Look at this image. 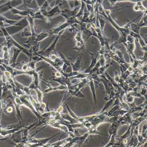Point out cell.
I'll return each mask as SVG.
<instances>
[{
    "mask_svg": "<svg viewBox=\"0 0 147 147\" xmlns=\"http://www.w3.org/2000/svg\"><path fill=\"white\" fill-rule=\"evenodd\" d=\"M99 81L102 82L103 83L105 90L106 96L105 97V100L107 101L109 100H111L112 98H115V91L111 82L107 78L105 74L99 76Z\"/></svg>",
    "mask_w": 147,
    "mask_h": 147,
    "instance_id": "1",
    "label": "cell"
},
{
    "mask_svg": "<svg viewBox=\"0 0 147 147\" xmlns=\"http://www.w3.org/2000/svg\"><path fill=\"white\" fill-rule=\"evenodd\" d=\"M111 126L109 129V142L107 144H106L105 147L107 146H115V144L117 142V135L119 127L121 125V121L118 118L117 121L112 122Z\"/></svg>",
    "mask_w": 147,
    "mask_h": 147,
    "instance_id": "2",
    "label": "cell"
},
{
    "mask_svg": "<svg viewBox=\"0 0 147 147\" xmlns=\"http://www.w3.org/2000/svg\"><path fill=\"white\" fill-rule=\"evenodd\" d=\"M59 134V132L54 135V136L48 137V138H44L41 139H36L33 137H30L28 142L26 144V146L29 147H45V146L48 143L51 139H53L54 137L58 136Z\"/></svg>",
    "mask_w": 147,
    "mask_h": 147,
    "instance_id": "3",
    "label": "cell"
},
{
    "mask_svg": "<svg viewBox=\"0 0 147 147\" xmlns=\"http://www.w3.org/2000/svg\"><path fill=\"white\" fill-rule=\"evenodd\" d=\"M21 51V50H20L19 48L16 47H13L9 49V65H12L16 63V61Z\"/></svg>",
    "mask_w": 147,
    "mask_h": 147,
    "instance_id": "4",
    "label": "cell"
},
{
    "mask_svg": "<svg viewBox=\"0 0 147 147\" xmlns=\"http://www.w3.org/2000/svg\"><path fill=\"white\" fill-rule=\"evenodd\" d=\"M62 34V32H59V34H57V38L55 40V41L53 42V43L46 50H45L44 52L42 53H40V54L41 55H46L47 57H48L49 56H50L51 55V53L53 52V51H55V46H56V44L60 37L61 35Z\"/></svg>",
    "mask_w": 147,
    "mask_h": 147,
    "instance_id": "5",
    "label": "cell"
},
{
    "mask_svg": "<svg viewBox=\"0 0 147 147\" xmlns=\"http://www.w3.org/2000/svg\"><path fill=\"white\" fill-rule=\"evenodd\" d=\"M44 84H45V85H48V86H49V88H47V89H45V90H44L42 92L44 93V94H47V93H50L51 92H54V91H64V90H67L68 88L67 86H65V85H61V84H59L58 86L57 87H51L47 83H45L44 82H43Z\"/></svg>",
    "mask_w": 147,
    "mask_h": 147,
    "instance_id": "6",
    "label": "cell"
},
{
    "mask_svg": "<svg viewBox=\"0 0 147 147\" xmlns=\"http://www.w3.org/2000/svg\"><path fill=\"white\" fill-rule=\"evenodd\" d=\"M88 85H89L90 90L91 91L94 104L95 105H96L97 100H96V91H95V81L92 79L91 74H90L89 76V81H88Z\"/></svg>",
    "mask_w": 147,
    "mask_h": 147,
    "instance_id": "7",
    "label": "cell"
},
{
    "mask_svg": "<svg viewBox=\"0 0 147 147\" xmlns=\"http://www.w3.org/2000/svg\"><path fill=\"white\" fill-rule=\"evenodd\" d=\"M72 137L68 136L67 138H65L64 140H63L61 141H57L52 144H47L45 146H48V147H54V146H57V147H59V146H65V144L68 143L71 139Z\"/></svg>",
    "mask_w": 147,
    "mask_h": 147,
    "instance_id": "8",
    "label": "cell"
},
{
    "mask_svg": "<svg viewBox=\"0 0 147 147\" xmlns=\"http://www.w3.org/2000/svg\"><path fill=\"white\" fill-rule=\"evenodd\" d=\"M76 41H77V44H76V47L78 48L79 50L81 48H84V42L82 39L81 37V32H78L76 36H75Z\"/></svg>",
    "mask_w": 147,
    "mask_h": 147,
    "instance_id": "9",
    "label": "cell"
},
{
    "mask_svg": "<svg viewBox=\"0 0 147 147\" xmlns=\"http://www.w3.org/2000/svg\"><path fill=\"white\" fill-rule=\"evenodd\" d=\"M0 21H1L4 23H6L9 26H19L18 24H16L18 22L17 21L8 19L6 17H5L3 15H1V14L0 15Z\"/></svg>",
    "mask_w": 147,
    "mask_h": 147,
    "instance_id": "10",
    "label": "cell"
},
{
    "mask_svg": "<svg viewBox=\"0 0 147 147\" xmlns=\"http://www.w3.org/2000/svg\"><path fill=\"white\" fill-rule=\"evenodd\" d=\"M73 71H79L82 65V61L81 58H79L77 60L75 63H71Z\"/></svg>",
    "mask_w": 147,
    "mask_h": 147,
    "instance_id": "11",
    "label": "cell"
},
{
    "mask_svg": "<svg viewBox=\"0 0 147 147\" xmlns=\"http://www.w3.org/2000/svg\"><path fill=\"white\" fill-rule=\"evenodd\" d=\"M36 94V98H37V101L39 103L42 102V98L44 93L43 92L40 90V88H36L35 90Z\"/></svg>",
    "mask_w": 147,
    "mask_h": 147,
    "instance_id": "12",
    "label": "cell"
},
{
    "mask_svg": "<svg viewBox=\"0 0 147 147\" xmlns=\"http://www.w3.org/2000/svg\"><path fill=\"white\" fill-rule=\"evenodd\" d=\"M109 65H104V66H101L100 67L98 71L96 72V74H97L98 76H101L104 74L105 71H107V68L109 67Z\"/></svg>",
    "mask_w": 147,
    "mask_h": 147,
    "instance_id": "13",
    "label": "cell"
},
{
    "mask_svg": "<svg viewBox=\"0 0 147 147\" xmlns=\"http://www.w3.org/2000/svg\"><path fill=\"white\" fill-rule=\"evenodd\" d=\"M31 31H28L27 29H26L25 31H24L21 34L22 36H31Z\"/></svg>",
    "mask_w": 147,
    "mask_h": 147,
    "instance_id": "14",
    "label": "cell"
},
{
    "mask_svg": "<svg viewBox=\"0 0 147 147\" xmlns=\"http://www.w3.org/2000/svg\"><path fill=\"white\" fill-rule=\"evenodd\" d=\"M3 45L2 44H0V50H2V48H3Z\"/></svg>",
    "mask_w": 147,
    "mask_h": 147,
    "instance_id": "15",
    "label": "cell"
}]
</instances>
